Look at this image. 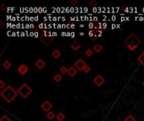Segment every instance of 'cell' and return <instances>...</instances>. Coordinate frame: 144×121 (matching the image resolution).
<instances>
[{"label": "cell", "mask_w": 144, "mask_h": 121, "mask_svg": "<svg viewBox=\"0 0 144 121\" xmlns=\"http://www.w3.org/2000/svg\"><path fill=\"white\" fill-rule=\"evenodd\" d=\"M41 108H42V109L45 112L48 113V112H50L51 109H52V104H51L49 101H45V102H43L42 104H41Z\"/></svg>", "instance_id": "6"}, {"label": "cell", "mask_w": 144, "mask_h": 121, "mask_svg": "<svg viewBox=\"0 0 144 121\" xmlns=\"http://www.w3.org/2000/svg\"><path fill=\"white\" fill-rule=\"evenodd\" d=\"M56 118H57V119L58 121H62V120H64V119H65V114H64L63 113L60 112L57 114V117Z\"/></svg>", "instance_id": "16"}, {"label": "cell", "mask_w": 144, "mask_h": 121, "mask_svg": "<svg viewBox=\"0 0 144 121\" xmlns=\"http://www.w3.org/2000/svg\"><path fill=\"white\" fill-rule=\"evenodd\" d=\"M0 121H12V119H9L7 115H3L0 119Z\"/></svg>", "instance_id": "21"}, {"label": "cell", "mask_w": 144, "mask_h": 121, "mask_svg": "<svg viewBox=\"0 0 144 121\" xmlns=\"http://www.w3.org/2000/svg\"><path fill=\"white\" fill-rule=\"evenodd\" d=\"M0 24H1V25H0V27H1V28H4V21H3V20H0Z\"/></svg>", "instance_id": "29"}, {"label": "cell", "mask_w": 144, "mask_h": 121, "mask_svg": "<svg viewBox=\"0 0 144 121\" xmlns=\"http://www.w3.org/2000/svg\"><path fill=\"white\" fill-rule=\"evenodd\" d=\"M93 49H94V51H95V52L99 53V52H100L102 50H103V46H102L101 45L97 44V45H94V47H93Z\"/></svg>", "instance_id": "13"}, {"label": "cell", "mask_w": 144, "mask_h": 121, "mask_svg": "<svg viewBox=\"0 0 144 121\" xmlns=\"http://www.w3.org/2000/svg\"><path fill=\"white\" fill-rule=\"evenodd\" d=\"M60 72H61V73H62V74L67 73V72H68V68H67V67H65V66H62V67L60 68Z\"/></svg>", "instance_id": "20"}, {"label": "cell", "mask_w": 144, "mask_h": 121, "mask_svg": "<svg viewBox=\"0 0 144 121\" xmlns=\"http://www.w3.org/2000/svg\"><path fill=\"white\" fill-rule=\"evenodd\" d=\"M4 87H6L4 82L3 80H0V89H3V88H4Z\"/></svg>", "instance_id": "25"}, {"label": "cell", "mask_w": 144, "mask_h": 121, "mask_svg": "<svg viewBox=\"0 0 144 121\" xmlns=\"http://www.w3.org/2000/svg\"><path fill=\"white\" fill-rule=\"evenodd\" d=\"M3 67H4V69H6V70H9L11 67V62H9V61H5V62L3 63Z\"/></svg>", "instance_id": "17"}, {"label": "cell", "mask_w": 144, "mask_h": 121, "mask_svg": "<svg viewBox=\"0 0 144 121\" xmlns=\"http://www.w3.org/2000/svg\"><path fill=\"white\" fill-rule=\"evenodd\" d=\"M55 117H57V116L55 115L54 112H52V111H50V112H48L47 114H46V118H47V119H49V120H52V119H53Z\"/></svg>", "instance_id": "15"}, {"label": "cell", "mask_w": 144, "mask_h": 121, "mask_svg": "<svg viewBox=\"0 0 144 121\" xmlns=\"http://www.w3.org/2000/svg\"><path fill=\"white\" fill-rule=\"evenodd\" d=\"M41 40L42 41L45 45L48 46V45H50L51 43L53 41V37H52V36H50V37H45V36L42 35L41 36Z\"/></svg>", "instance_id": "8"}, {"label": "cell", "mask_w": 144, "mask_h": 121, "mask_svg": "<svg viewBox=\"0 0 144 121\" xmlns=\"http://www.w3.org/2000/svg\"><path fill=\"white\" fill-rule=\"evenodd\" d=\"M85 55H86V56H88V57H90V56H92V55H93V51L90 49H88L87 51H85Z\"/></svg>", "instance_id": "22"}, {"label": "cell", "mask_w": 144, "mask_h": 121, "mask_svg": "<svg viewBox=\"0 0 144 121\" xmlns=\"http://www.w3.org/2000/svg\"><path fill=\"white\" fill-rule=\"evenodd\" d=\"M62 80V77L60 74H56V75L54 76V81H56L57 82H61Z\"/></svg>", "instance_id": "18"}, {"label": "cell", "mask_w": 144, "mask_h": 121, "mask_svg": "<svg viewBox=\"0 0 144 121\" xmlns=\"http://www.w3.org/2000/svg\"><path fill=\"white\" fill-rule=\"evenodd\" d=\"M78 73V70L76 69V67H70L68 68V72H67V74L70 76L71 77H73L77 75Z\"/></svg>", "instance_id": "10"}, {"label": "cell", "mask_w": 144, "mask_h": 121, "mask_svg": "<svg viewBox=\"0 0 144 121\" xmlns=\"http://www.w3.org/2000/svg\"><path fill=\"white\" fill-rule=\"evenodd\" d=\"M125 44L126 47L130 51H135L139 45L141 44V40L137 37V35L134 33H132L130 35H128L125 40Z\"/></svg>", "instance_id": "2"}, {"label": "cell", "mask_w": 144, "mask_h": 121, "mask_svg": "<svg viewBox=\"0 0 144 121\" xmlns=\"http://www.w3.org/2000/svg\"><path fill=\"white\" fill-rule=\"evenodd\" d=\"M142 85H143V86H144V81H143V82H142Z\"/></svg>", "instance_id": "30"}, {"label": "cell", "mask_w": 144, "mask_h": 121, "mask_svg": "<svg viewBox=\"0 0 144 121\" xmlns=\"http://www.w3.org/2000/svg\"><path fill=\"white\" fill-rule=\"evenodd\" d=\"M18 92L14 88L12 87L10 85H8L2 92H0V95L4 100L6 101L7 103L10 104L12 101H14V99L16 98V97L18 96Z\"/></svg>", "instance_id": "1"}, {"label": "cell", "mask_w": 144, "mask_h": 121, "mask_svg": "<svg viewBox=\"0 0 144 121\" xmlns=\"http://www.w3.org/2000/svg\"><path fill=\"white\" fill-rule=\"evenodd\" d=\"M29 71V67H27V65H25L24 63H22L17 69V72H19L20 75H24L26 72Z\"/></svg>", "instance_id": "7"}, {"label": "cell", "mask_w": 144, "mask_h": 121, "mask_svg": "<svg viewBox=\"0 0 144 121\" xmlns=\"http://www.w3.org/2000/svg\"><path fill=\"white\" fill-rule=\"evenodd\" d=\"M97 4H98V3H97V1H95V0H91L90 2H89V5H90L91 7H96Z\"/></svg>", "instance_id": "23"}, {"label": "cell", "mask_w": 144, "mask_h": 121, "mask_svg": "<svg viewBox=\"0 0 144 121\" xmlns=\"http://www.w3.org/2000/svg\"><path fill=\"white\" fill-rule=\"evenodd\" d=\"M71 48H72V51H78V50L81 48L80 43H79L78 40H74L73 42L71 44Z\"/></svg>", "instance_id": "9"}, {"label": "cell", "mask_w": 144, "mask_h": 121, "mask_svg": "<svg viewBox=\"0 0 144 121\" xmlns=\"http://www.w3.org/2000/svg\"><path fill=\"white\" fill-rule=\"evenodd\" d=\"M91 71V68H90V67H89L88 65H86L85 66V67L84 68V72H85V73H88V72H89Z\"/></svg>", "instance_id": "24"}, {"label": "cell", "mask_w": 144, "mask_h": 121, "mask_svg": "<svg viewBox=\"0 0 144 121\" xmlns=\"http://www.w3.org/2000/svg\"><path fill=\"white\" fill-rule=\"evenodd\" d=\"M124 121H136V119L133 117V115H132V114H129L128 116H126V117L125 118Z\"/></svg>", "instance_id": "19"}, {"label": "cell", "mask_w": 144, "mask_h": 121, "mask_svg": "<svg viewBox=\"0 0 144 121\" xmlns=\"http://www.w3.org/2000/svg\"><path fill=\"white\" fill-rule=\"evenodd\" d=\"M36 67H37L38 69L41 70V69L44 68L45 66H46V62H45L42 59H39L37 62H36Z\"/></svg>", "instance_id": "11"}, {"label": "cell", "mask_w": 144, "mask_h": 121, "mask_svg": "<svg viewBox=\"0 0 144 121\" xmlns=\"http://www.w3.org/2000/svg\"><path fill=\"white\" fill-rule=\"evenodd\" d=\"M6 8H7V7H6V5H5V4H1V5H0V9H1V10H2V11L5 10Z\"/></svg>", "instance_id": "26"}, {"label": "cell", "mask_w": 144, "mask_h": 121, "mask_svg": "<svg viewBox=\"0 0 144 121\" xmlns=\"http://www.w3.org/2000/svg\"><path fill=\"white\" fill-rule=\"evenodd\" d=\"M78 3V0H72V1H71V4H72V5H76Z\"/></svg>", "instance_id": "28"}, {"label": "cell", "mask_w": 144, "mask_h": 121, "mask_svg": "<svg viewBox=\"0 0 144 121\" xmlns=\"http://www.w3.org/2000/svg\"><path fill=\"white\" fill-rule=\"evenodd\" d=\"M94 82L98 86V87H101V86L105 82V79L101 75H97L95 77H94Z\"/></svg>", "instance_id": "5"}, {"label": "cell", "mask_w": 144, "mask_h": 121, "mask_svg": "<svg viewBox=\"0 0 144 121\" xmlns=\"http://www.w3.org/2000/svg\"><path fill=\"white\" fill-rule=\"evenodd\" d=\"M17 92L23 98H28L31 94L32 89L30 87V86L28 85L27 83H23L22 85L18 88Z\"/></svg>", "instance_id": "3"}, {"label": "cell", "mask_w": 144, "mask_h": 121, "mask_svg": "<svg viewBox=\"0 0 144 121\" xmlns=\"http://www.w3.org/2000/svg\"><path fill=\"white\" fill-rule=\"evenodd\" d=\"M86 65H87V64L85 63V62H84L83 59H78L77 62L74 63V67H76V69H77L78 71H84V68L85 67Z\"/></svg>", "instance_id": "4"}, {"label": "cell", "mask_w": 144, "mask_h": 121, "mask_svg": "<svg viewBox=\"0 0 144 121\" xmlns=\"http://www.w3.org/2000/svg\"><path fill=\"white\" fill-rule=\"evenodd\" d=\"M94 35H95V34H94V31H93V30H90V31H89V35L90 36L91 38L94 37Z\"/></svg>", "instance_id": "27"}, {"label": "cell", "mask_w": 144, "mask_h": 121, "mask_svg": "<svg viewBox=\"0 0 144 121\" xmlns=\"http://www.w3.org/2000/svg\"><path fill=\"white\" fill-rule=\"evenodd\" d=\"M137 62H138L141 65L144 67V51H142V54L137 57Z\"/></svg>", "instance_id": "12"}, {"label": "cell", "mask_w": 144, "mask_h": 121, "mask_svg": "<svg viewBox=\"0 0 144 121\" xmlns=\"http://www.w3.org/2000/svg\"><path fill=\"white\" fill-rule=\"evenodd\" d=\"M52 56H53L55 59H58V58L61 56V52L58 51V50H54L52 53Z\"/></svg>", "instance_id": "14"}, {"label": "cell", "mask_w": 144, "mask_h": 121, "mask_svg": "<svg viewBox=\"0 0 144 121\" xmlns=\"http://www.w3.org/2000/svg\"><path fill=\"white\" fill-rule=\"evenodd\" d=\"M70 121H72V120H70Z\"/></svg>", "instance_id": "31"}]
</instances>
